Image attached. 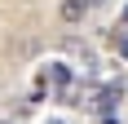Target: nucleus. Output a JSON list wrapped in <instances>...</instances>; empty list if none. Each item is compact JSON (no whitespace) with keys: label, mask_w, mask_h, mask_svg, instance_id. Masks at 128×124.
I'll return each instance as SVG.
<instances>
[{"label":"nucleus","mask_w":128,"mask_h":124,"mask_svg":"<svg viewBox=\"0 0 128 124\" xmlns=\"http://www.w3.org/2000/svg\"><path fill=\"white\" fill-rule=\"evenodd\" d=\"M49 75H53V80H58V84H71V71H66L62 62H58V67H53V71H49Z\"/></svg>","instance_id":"obj_2"},{"label":"nucleus","mask_w":128,"mask_h":124,"mask_svg":"<svg viewBox=\"0 0 128 124\" xmlns=\"http://www.w3.org/2000/svg\"><path fill=\"white\" fill-rule=\"evenodd\" d=\"M84 13H88V0H62V5H58V18H62L66 27L84 22Z\"/></svg>","instance_id":"obj_1"},{"label":"nucleus","mask_w":128,"mask_h":124,"mask_svg":"<svg viewBox=\"0 0 128 124\" xmlns=\"http://www.w3.org/2000/svg\"><path fill=\"white\" fill-rule=\"evenodd\" d=\"M93 5H102V0H88V9H93Z\"/></svg>","instance_id":"obj_5"},{"label":"nucleus","mask_w":128,"mask_h":124,"mask_svg":"<svg viewBox=\"0 0 128 124\" xmlns=\"http://www.w3.org/2000/svg\"><path fill=\"white\" fill-rule=\"evenodd\" d=\"M119 18H124V27H128V5H124V13H119Z\"/></svg>","instance_id":"obj_4"},{"label":"nucleus","mask_w":128,"mask_h":124,"mask_svg":"<svg viewBox=\"0 0 128 124\" xmlns=\"http://www.w3.org/2000/svg\"><path fill=\"white\" fill-rule=\"evenodd\" d=\"M115 49H119V53L128 58V31H119V36H115Z\"/></svg>","instance_id":"obj_3"}]
</instances>
